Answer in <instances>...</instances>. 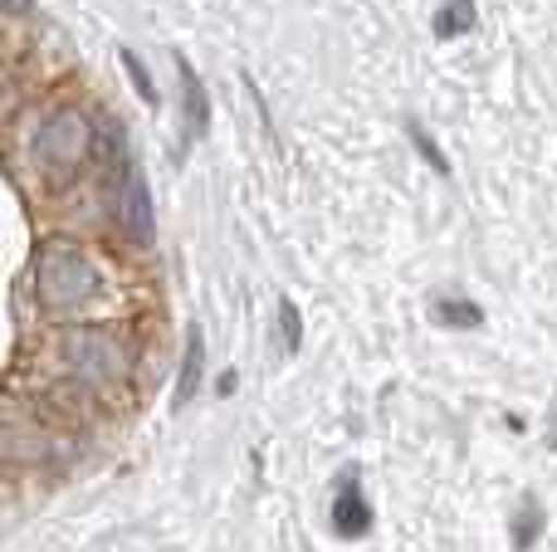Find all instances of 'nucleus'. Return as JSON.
<instances>
[{"label":"nucleus","mask_w":557,"mask_h":552,"mask_svg":"<svg viewBox=\"0 0 557 552\" xmlns=\"http://www.w3.org/2000/svg\"><path fill=\"white\" fill-rule=\"evenodd\" d=\"M278 333H284V352H298V342H304V323H298V309L288 299H278Z\"/></svg>","instance_id":"ddd939ff"},{"label":"nucleus","mask_w":557,"mask_h":552,"mask_svg":"<svg viewBox=\"0 0 557 552\" xmlns=\"http://www.w3.org/2000/svg\"><path fill=\"white\" fill-rule=\"evenodd\" d=\"M431 318L441 323V328H484V309L470 299H450V293H441V299L431 303Z\"/></svg>","instance_id":"6e6552de"},{"label":"nucleus","mask_w":557,"mask_h":552,"mask_svg":"<svg viewBox=\"0 0 557 552\" xmlns=\"http://www.w3.org/2000/svg\"><path fill=\"white\" fill-rule=\"evenodd\" d=\"M123 54V68H127V78H133V88H137V98H143L147 108H157V84H152V74L143 68V59L133 54V49H117Z\"/></svg>","instance_id":"f8f14e48"},{"label":"nucleus","mask_w":557,"mask_h":552,"mask_svg":"<svg viewBox=\"0 0 557 552\" xmlns=\"http://www.w3.org/2000/svg\"><path fill=\"white\" fill-rule=\"evenodd\" d=\"M117 225L127 230L133 244H152V235H157L152 196H147V181L133 162H123V172H117Z\"/></svg>","instance_id":"20e7f679"},{"label":"nucleus","mask_w":557,"mask_h":552,"mask_svg":"<svg viewBox=\"0 0 557 552\" xmlns=\"http://www.w3.org/2000/svg\"><path fill=\"white\" fill-rule=\"evenodd\" d=\"M176 74H182V123H186V142H201L211 133V93H206L201 74L186 64V54H176Z\"/></svg>","instance_id":"423d86ee"},{"label":"nucleus","mask_w":557,"mask_h":552,"mask_svg":"<svg viewBox=\"0 0 557 552\" xmlns=\"http://www.w3.org/2000/svg\"><path fill=\"white\" fill-rule=\"evenodd\" d=\"M201 372H206V338H201V328H191L186 333V357H182V381H176V397H172V406L182 411L186 401L201 391Z\"/></svg>","instance_id":"0eeeda50"},{"label":"nucleus","mask_w":557,"mask_h":552,"mask_svg":"<svg viewBox=\"0 0 557 552\" xmlns=\"http://www.w3.org/2000/svg\"><path fill=\"white\" fill-rule=\"evenodd\" d=\"M64 367L74 381H84V387H108V381H117L127 372V348L113 338V333H69L64 338Z\"/></svg>","instance_id":"f03ea898"},{"label":"nucleus","mask_w":557,"mask_h":552,"mask_svg":"<svg viewBox=\"0 0 557 552\" xmlns=\"http://www.w3.org/2000/svg\"><path fill=\"white\" fill-rule=\"evenodd\" d=\"M35 293L49 313H78L84 303H94L98 293V269L78 244L49 240L35 260Z\"/></svg>","instance_id":"f257e3e1"},{"label":"nucleus","mask_w":557,"mask_h":552,"mask_svg":"<svg viewBox=\"0 0 557 552\" xmlns=\"http://www.w3.org/2000/svg\"><path fill=\"white\" fill-rule=\"evenodd\" d=\"M88 147H94V133H88V123L78 113H59L54 123L35 137L39 162H45L49 172H59V176H69L74 166H84Z\"/></svg>","instance_id":"7ed1b4c3"},{"label":"nucleus","mask_w":557,"mask_h":552,"mask_svg":"<svg viewBox=\"0 0 557 552\" xmlns=\"http://www.w3.org/2000/svg\"><path fill=\"white\" fill-rule=\"evenodd\" d=\"M0 5H5L10 15H29V10H35V0H0Z\"/></svg>","instance_id":"4468645a"},{"label":"nucleus","mask_w":557,"mask_h":552,"mask_svg":"<svg viewBox=\"0 0 557 552\" xmlns=\"http://www.w3.org/2000/svg\"><path fill=\"white\" fill-rule=\"evenodd\" d=\"M372 524H376V514L362 494V475L347 469V475L337 479V494H333V534L347 538V543H357V538L372 534Z\"/></svg>","instance_id":"39448f33"},{"label":"nucleus","mask_w":557,"mask_h":552,"mask_svg":"<svg viewBox=\"0 0 557 552\" xmlns=\"http://www.w3.org/2000/svg\"><path fill=\"white\" fill-rule=\"evenodd\" d=\"M539 534H543V509L539 499H523L519 514H513V552H529Z\"/></svg>","instance_id":"1a4fd4ad"},{"label":"nucleus","mask_w":557,"mask_h":552,"mask_svg":"<svg viewBox=\"0 0 557 552\" xmlns=\"http://www.w3.org/2000/svg\"><path fill=\"white\" fill-rule=\"evenodd\" d=\"M474 25V0H445L441 15H435V35L441 39H455L460 29Z\"/></svg>","instance_id":"9d476101"},{"label":"nucleus","mask_w":557,"mask_h":552,"mask_svg":"<svg viewBox=\"0 0 557 552\" xmlns=\"http://www.w3.org/2000/svg\"><path fill=\"white\" fill-rule=\"evenodd\" d=\"M406 137H411V147L416 152L425 156V162H431V172H441V176H450V156L441 152V142H435L431 133H425L421 123H416V117H406Z\"/></svg>","instance_id":"9b49d317"}]
</instances>
